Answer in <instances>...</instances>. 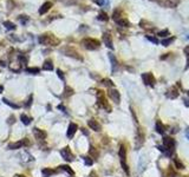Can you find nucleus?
<instances>
[{"mask_svg":"<svg viewBox=\"0 0 189 177\" xmlns=\"http://www.w3.org/2000/svg\"><path fill=\"white\" fill-rule=\"evenodd\" d=\"M163 146H164V153L167 157H171L174 155L175 148H176V142L171 137L167 136L163 137Z\"/></svg>","mask_w":189,"mask_h":177,"instance_id":"f257e3e1","label":"nucleus"},{"mask_svg":"<svg viewBox=\"0 0 189 177\" xmlns=\"http://www.w3.org/2000/svg\"><path fill=\"white\" fill-rule=\"evenodd\" d=\"M82 45L86 50L94 51V50H97L99 46H101V42H99L98 40H96V39H92V38H85V39L82 40Z\"/></svg>","mask_w":189,"mask_h":177,"instance_id":"f03ea898","label":"nucleus"},{"mask_svg":"<svg viewBox=\"0 0 189 177\" xmlns=\"http://www.w3.org/2000/svg\"><path fill=\"white\" fill-rule=\"evenodd\" d=\"M97 104H98L99 108L105 109L106 112H111V106H109L108 101L104 98V94L102 93V91H98V94H97Z\"/></svg>","mask_w":189,"mask_h":177,"instance_id":"7ed1b4c3","label":"nucleus"},{"mask_svg":"<svg viewBox=\"0 0 189 177\" xmlns=\"http://www.w3.org/2000/svg\"><path fill=\"white\" fill-rule=\"evenodd\" d=\"M142 80H143V83L145 85H148V86L150 87H154L155 86V83H156V79L155 77H154V74L151 72H145L142 74Z\"/></svg>","mask_w":189,"mask_h":177,"instance_id":"20e7f679","label":"nucleus"},{"mask_svg":"<svg viewBox=\"0 0 189 177\" xmlns=\"http://www.w3.org/2000/svg\"><path fill=\"white\" fill-rule=\"evenodd\" d=\"M61 52H63L65 56H69V57H72V58H75V59L83 60V58L79 56V53H78L75 49H72V47H64V49L61 50Z\"/></svg>","mask_w":189,"mask_h":177,"instance_id":"39448f33","label":"nucleus"},{"mask_svg":"<svg viewBox=\"0 0 189 177\" xmlns=\"http://www.w3.org/2000/svg\"><path fill=\"white\" fill-rule=\"evenodd\" d=\"M25 145L26 146L30 145V142H28L27 138H24V139H21V141L15 142V143L8 144V149L9 150H17V149H20V148H23V146H25Z\"/></svg>","mask_w":189,"mask_h":177,"instance_id":"423d86ee","label":"nucleus"},{"mask_svg":"<svg viewBox=\"0 0 189 177\" xmlns=\"http://www.w3.org/2000/svg\"><path fill=\"white\" fill-rule=\"evenodd\" d=\"M60 155H61V157L66 160V162H71V160H73V158H75V157H73V153L71 152V150H70V148H69V146L61 149V150H60Z\"/></svg>","mask_w":189,"mask_h":177,"instance_id":"0eeeda50","label":"nucleus"},{"mask_svg":"<svg viewBox=\"0 0 189 177\" xmlns=\"http://www.w3.org/2000/svg\"><path fill=\"white\" fill-rule=\"evenodd\" d=\"M178 96H180V92H178V90L176 89V86H171L167 92H165V97L169 98V99H175Z\"/></svg>","mask_w":189,"mask_h":177,"instance_id":"6e6552de","label":"nucleus"},{"mask_svg":"<svg viewBox=\"0 0 189 177\" xmlns=\"http://www.w3.org/2000/svg\"><path fill=\"white\" fill-rule=\"evenodd\" d=\"M108 94H109V97H110V98L112 99L116 104H118L120 101V94H119V92H118L116 89H110V90H109V92H108Z\"/></svg>","mask_w":189,"mask_h":177,"instance_id":"1a4fd4ad","label":"nucleus"},{"mask_svg":"<svg viewBox=\"0 0 189 177\" xmlns=\"http://www.w3.org/2000/svg\"><path fill=\"white\" fill-rule=\"evenodd\" d=\"M87 125H89L90 129L93 130V131H96V132H99L102 130L101 124H99L97 120H94V119H89V120H87Z\"/></svg>","mask_w":189,"mask_h":177,"instance_id":"9d476101","label":"nucleus"},{"mask_svg":"<svg viewBox=\"0 0 189 177\" xmlns=\"http://www.w3.org/2000/svg\"><path fill=\"white\" fill-rule=\"evenodd\" d=\"M77 130H78L77 124H75V123H70V124H69V127H67V132H66L67 138H72V137L75 136V133H76Z\"/></svg>","mask_w":189,"mask_h":177,"instance_id":"9b49d317","label":"nucleus"},{"mask_svg":"<svg viewBox=\"0 0 189 177\" xmlns=\"http://www.w3.org/2000/svg\"><path fill=\"white\" fill-rule=\"evenodd\" d=\"M103 41L105 44L106 47H109L110 50H113V44H112V39H111V34L110 33H104L103 34Z\"/></svg>","mask_w":189,"mask_h":177,"instance_id":"f8f14e48","label":"nucleus"},{"mask_svg":"<svg viewBox=\"0 0 189 177\" xmlns=\"http://www.w3.org/2000/svg\"><path fill=\"white\" fill-rule=\"evenodd\" d=\"M33 135H34L35 138L39 139V141L40 139H45L46 138V136H47L46 132L43 131V130H39L38 127H33Z\"/></svg>","mask_w":189,"mask_h":177,"instance_id":"ddd939ff","label":"nucleus"},{"mask_svg":"<svg viewBox=\"0 0 189 177\" xmlns=\"http://www.w3.org/2000/svg\"><path fill=\"white\" fill-rule=\"evenodd\" d=\"M109 59H110V61H111V67H112V72L115 73L116 71H117V67H118V61H117L116 57L113 56L112 53H109Z\"/></svg>","mask_w":189,"mask_h":177,"instance_id":"4468645a","label":"nucleus"},{"mask_svg":"<svg viewBox=\"0 0 189 177\" xmlns=\"http://www.w3.org/2000/svg\"><path fill=\"white\" fill-rule=\"evenodd\" d=\"M52 7V2H50V1H46V2H44V4L40 6V8H39V14H45L47 11H50V8Z\"/></svg>","mask_w":189,"mask_h":177,"instance_id":"2eb2a0df","label":"nucleus"},{"mask_svg":"<svg viewBox=\"0 0 189 177\" xmlns=\"http://www.w3.org/2000/svg\"><path fill=\"white\" fill-rule=\"evenodd\" d=\"M162 5L168 8H175L178 5V0H164V2H162Z\"/></svg>","mask_w":189,"mask_h":177,"instance_id":"dca6fc26","label":"nucleus"},{"mask_svg":"<svg viewBox=\"0 0 189 177\" xmlns=\"http://www.w3.org/2000/svg\"><path fill=\"white\" fill-rule=\"evenodd\" d=\"M155 129H156V132L160 135H163L165 131V126L163 125V123L161 122V120H156V125H155Z\"/></svg>","mask_w":189,"mask_h":177,"instance_id":"f3484780","label":"nucleus"},{"mask_svg":"<svg viewBox=\"0 0 189 177\" xmlns=\"http://www.w3.org/2000/svg\"><path fill=\"white\" fill-rule=\"evenodd\" d=\"M118 155H119V159H120V162H125V160H127V149H125V146H124V145H122V146L119 148Z\"/></svg>","mask_w":189,"mask_h":177,"instance_id":"a211bd4d","label":"nucleus"},{"mask_svg":"<svg viewBox=\"0 0 189 177\" xmlns=\"http://www.w3.org/2000/svg\"><path fill=\"white\" fill-rule=\"evenodd\" d=\"M56 172H57L56 170H52V169H50V168H44V169L41 170L43 177H51L52 175H54Z\"/></svg>","mask_w":189,"mask_h":177,"instance_id":"6ab92c4d","label":"nucleus"},{"mask_svg":"<svg viewBox=\"0 0 189 177\" xmlns=\"http://www.w3.org/2000/svg\"><path fill=\"white\" fill-rule=\"evenodd\" d=\"M43 70L45 71H52L53 70V64H52L51 60H46L44 63V65H43Z\"/></svg>","mask_w":189,"mask_h":177,"instance_id":"aec40b11","label":"nucleus"},{"mask_svg":"<svg viewBox=\"0 0 189 177\" xmlns=\"http://www.w3.org/2000/svg\"><path fill=\"white\" fill-rule=\"evenodd\" d=\"M116 23H117V25L122 26V27H129V26H130L129 20H127V19H124V18H120L119 20L116 21Z\"/></svg>","mask_w":189,"mask_h":177,"instance_id":"412c9836","label":"nucleus"},{"mask_svg":"<svg viewBox=\"0 0 189 177\" xmlns=\"http://www.w3.org/2000/svg\"><path fill=\"white\" fill-rule=\"evenodd\" d=\"M174 41H175V37H170V38H167V39H163L161 42H162L163 46L167 47V46H169L170 44H172Z\"/></svg>","mask_w":189,"mask_h":177,"instance_id":"4be33fe9","label":"nucleus"},{"mask_svg":"<svg viewBox=\"0 0 189 177\" xmlns=\"http://www.w3.org/2000/svg\"><path fill=\"white\" fill-rule=\"evenodd\" d=\"M174 164H175V167H176V169H178V170H182V169H184V165H183V163L181 162V160L178 159V158H174Z\"/></svg>","mask_w":189,"mask_h":177,"instance_id":"5701e85b","label":"nucleus"},{"mask_svg":"<svg viewBox=\"0 0 189 177\" xmlns=\"http://www.w3.org/2000/svg\"><path fill=\"white\" fill-rule=\"evenodd\" d=\"M20 119H21V122H23L25 125H28V124H30V123H31V120H32L30 117H28V116H26L25 113H23V115H20Z\"/></svg>","mask_w":189,"mask_h":177,"instance_id":"b1692460","label":"nucleus"},{"mask_svg":"<svg viewBox=\"0 0 189 177\" xmlns=\"http://www.w3.org/2000/svg\"><path fill=\"white\" fill-rule=\"evenodd\" d=\"M60 168L61 170H64V171H66V172H69V174L71 175V176H73V175H75V171H73L72 169H71L70 167H69V165H60Z\"/></svg>","mask_w":189,"mask_h":177,"instance_id":"393cba45","label":"nucleus"},{"mask_svg":"<svg viewBox=\"0 0 189 177\" xmlns=\"http://www.w3.org/2000/svg\"><path fill=\"white\" fill-rule=\"evenodd\" d=\"M2 101H4L5 104H7L8 106H11V108H13V109H19L20 106L18 105V104H14V103H12V101H9L8 99H6V98H2Z\"/></svg>","mask_w":189,"mask_h":177,"instance_id":"a878e982","label":"nucleus"},{"mask_svg":"<svg viewBox=\"0 0 189 177\" xmlns=\"http://www.w3.org/2000/svg\"><path fill=\"white\" fill-rule=\"evenodd\" d=\"M97 19H98V20H102V21H108L109 17L105 12H101V13L98 14V17H97Z\"/></svg>","mask_w":189,"mask_h":177,"instance_id":"bb28decb","label":"nucleus"},{"mask_svg":"<svg viewBox=\"0 0 189 177\" xmlns=\"http://www.w3.org/2000/svg\"><path fill=\"white\" fill-rule=\"evenodd\" d=\"M120 164H122V168H123V170H124V172L128 175V176H129L130 171H129V167H128L127 162H120Z\"/></svg>","mask_w":189,"mask_h":177,"instance_id":"cd10ccee","label":"nucleus"},{"mask_svg":"<svg viewBox=\"0 0 189 177\" xmlns=\"http://www.w3.org/2000/svg\"><path fill=\"white\" fill-rule=\"evenodd\" d=\"M89 153H90V155H91V156H93L94 158H97V157H98V152H97V151H96V149H94L93 146H90Z\"/></svg>","mask_w":189,"mask_h":177,"instance_id":"c85d7f7f","label":"nucleus"},{"mask_svg":"<svg viewBox=\"0 0 189 177\" xmlns=\"http://www.w3.org/2000/svg\"><path fill=\"white\" fill-rule=\"evenodd\" d=\"M39 68L38 67H30V68H26V72L28 73H33V74H35V73H39Z\"/></svg>","mask_w":189,"mask_h":177,"instance_id":"c756f323","label":"nucleus"},{"mask_svg":"<svg viewBox=\"0 0 189 177\" xmlns=\"http://www.w3.org/2000/svg\"><path fill=\"white\" fill-rule=\"evenodd\" d=\"M169 34H170L169 30H162L157 33V35H160V37H168Z\"/></svg>","mask_w":189,"mask_h":177,"instance_id":"7c9ffc66","label":"nucleus"},{"mask_svg":"<svg viewBox=\"0 0 189 177\" xmlns=\"http://www.w3.org/2000/svg\"><path fill=\"white\" fill-rule=\"evenodd\" d=\"M120 18H122V17H120L119 11H115V12H113V14H112V19H113V20H115V21H118Z\"/></svg>","mask_w":189,"mask_h":177,"instance_id":"2f4dec72","label":"nucleus"},{"mask_svg":"<svg viewBox=\"0 0 189 177\" xmlns=\"http://www.w3.org/2000/svg\"><path fill=\"white\" fill-rule=\"evenodd\" d=\"M102 82H103V85H105V86H108V87H112L113 86L112 80H110V79H103Z\"/></svg>","mask_w":189,"mask_h":177,"instance_id":"473e14b6","label":"nucleus"},{"mask_svg":"<svg viewBox=\"0 0 189 177\" xmlns=\"http://www.w3.org/2000/svg\"><path fill=\"white\" fill-rule=\"evenodd\" d=\"M4 25L6 26L8 30H14V28H15V25H14L13 23H11V21H5Z\"/></svg>","mask_w":189,"mask_h":177,"instance_id":"72a5a7b5","label":"nucleus"},{"mask_svg":"<svg viewBox=\"0 0 189 177\" xmlns=\"http://www.w3.org/2000/svg\"><path fill=\"white\" fill-rule=\"evenodd\" d=\"M72 94H73V90L71 89V87H65V93H64V96L69 97V96H72Z\"/></svg>","mask_w":189,"mask_h":177,"instance_id":"f704fd0d","label":"nucleus"},{"mask_svg":"<svg viewBox=\"0 0 189 177\" xmlns=\"http://www.w3.org/2000/svg\"><path fill=\"white\" fill-rule=\"evenodd\" d=\"M145 38L149 40V41H151V42H153V44H158V40H157V38L153 37V35H146Z\"/></svg>","mask_w":189,"mask_h":177,"instance_id":"c9c22d12","label":"nucleus"},{"mask_svg":"<svg viewBox=\"0 0 189 177\" xmlns=\"http://www.w3.org/2000/svg\"><path fill=\"white\" fill-rule=\"evenodd\" d=\"M83 159H84L85 164L86 165H92L93 164V160L91 159V157H83Z\"/></svg>","mask_w":189,"mask_h":177,"instance_id":"e433bc0d","label":"nucleus"},{"mask_svg":"<svg viewBox=\"0 0 189 177\" xmlns=\"http://www.w3.org/2000/svg\"><path fill=\"white\" fill-rule=\"evenodd\" d=\"M19 60H20L21 63L24 64V65H26V64H27V57H24V56H19Z\"/></svg>","mask_w":189,"mask_h":177,"instance_id":"4c0bfd02","label":"nucleus"},{"mask_svg":"<svg viewBox=\"0 0 189 177\" xmlns=\"http://www.w3.org/2000/svg\"><path fill=\"white\" fill-rule=\"evenodd\" d=\"M57 74H58V77L60 78L63 82H65V77H64V74H63V72H61L60 70H57Z\"/></svg>","mask_w":189,"mask_h":177,"instance_id":"58836bf2","label":"nucleus"},{"mask_svg":"<svg viewBox=\"0 0 189 177\" xmlns=\"http://www.w3.org/2000/svg\"><path fill=\"white\" fill-rule=\"evenodd\" d=\"M31 104H32V94H31V96L28 97V100H27V103L25 104V106H26V108H28V106H30Z\"/></svg>","mask_w":189,"mask_h":177,"instance_id":"ea45409f","label":"nucleus"},{"mask_svg":"<svg viewBox=\"0 0 189 177\" xmlns=\"http://www.w3.org/2000/svg\"><path fill=\"white\" fill-rule=\"evenodd\" d=\"M184 54H186V57H189V45L184 47Z\"/></svg>","mask_w":189,"mask_h":177,"instance_id":"a19ab883","label":"nucleus"},{"mask_svg":"<svg viewBox=\"0 0 189 177\" xmlns=\"http://www.w3.org/2000/svg\"><path fill=\"white\" fill-rule=\"evenodd\" d=\"M94 2H96L97 5H99V6H102V5L104 4V0H93Z\"/></svg>","mask_w":189,"mask_h":177,"instance_id":"79ce46f5","label":"nucleus"},{"mask_svg":"<svg viewBox=\"0 0 189 177\" xmlns=\"http://www.w3.org/2000/svg\"><path fill=\"white\" fill-rule=\"evenodd\" d=\"M89 177H97V175H96V172L94 171H91V174L89 175Z\"/></svg>","mask_w":189,"mask_h":177,"instance_id":"37998d69","label":"nucleus"},{"mask_svg":"<svg viewBox=\"0 0 189 177\" xmlns=\"http://www.w3.org/2000/svg\"><path fill=\"white\" fill-rule=\"evenodd\" d=\"M58 109H60V110H63V111H65V108H64L63 105H58Z\"/></svg>","mask_w":189,"mask_h":177,"instance_id":"c03bdc74","label":"nucleus"},{"mask_svg":"<svg viewBox=\"0 0 189 177\" xmlns=\"http://www.w3.org/2000/svg\"><path fill=\"white\" fill-rule=\"evenodd\" d=\"M2 91H4V86H2V85H0V93H1Z\"/></svg>","mask_w":189,"mask_h":177,"instance_id":"a18cd8bd","label":"nucleus"},{"mask_svg":"<svg viewBox=\"0 0 189 177\" xmlns=\"http://www.w3.org/2000/svg\"><path fill=\"white\" fill-rule=\"evenodd\" d=\"M0 66H5V61H1V60H0Z\"/></svg>","mask_w":189,"mask_h":177,"instance_id":"49530a36","label":"nucleus"},{"mask_svg":"<svg viewBox=\"0 0 189 177\" xmlns=\"http://www.w3.org/2000/svg\"><path fill=\"white\" fill-rule=\"evenodd\" d=\"M186 136L189 138V130H187V131H186Z\"/></svg>","mask_w":189,"mask_h":177,"instance_id":"de8ad7c7","label":"nucleus"},{"mask_svg":"<svg viewBox=\"0 0 189 177\" xmlns=\"http://www.w3.org/2000/svg\"><path fill=\"white\" fill-rule=\"evenodd\" d=\"M14 177H25V176H24V175H15Z\"/></svg>","mask_w":189,"mask_h":177,"instance_id":"09e8293b","label":"nucleus"},{"mask_svg":"<svg viewBox=\"0 0 189 177\" xmlns=\"http://www.w3.org/2000/svg\"><path fill=\"white\" fill-rule=\"evenodd\" d=\"M154 1H158V2H160V0H154Z\"/></svg>","mask_w":189,"mask_h":177,"instance_id":"8fccbe9b","label":"nucleus"},{"mask_svg":"<svg viewBox=\"0 0 189 177\" xmlns=\"http://www.w3.org/2000/svg\"><path fill=\"white\" fill-rule=\"evenodd\" d=\"M184 177H189V176H184Z\"/></svg>","mask_w":189,"mask_h":177,"instance_id":"3c124183","label":"nucleus"},{"mask_svg":"<svg viewBox=\"0 0 189 177\" xmlns=\"http://www.w3.org/2000/svg\"><path fill=\"white\" fill-rule=\"evenodd\" d=\"M188 38H189V37H188Z\"/></svg>","mask_w":189,"mask_h":177,"instance_id":"603ef678","label":"nucleus"}]
</instances>
